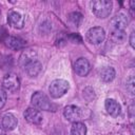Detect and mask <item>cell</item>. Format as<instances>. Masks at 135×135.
<instances>
[{
	"label": "cell",
	"mask_w": 135,
	"mask_h": 135,
	"mask_svg": "<svg viewBox=\"0 0 135 135\" xmlns=\"http://www.w3.org/2000/svg\"><path fill=\"white\" fill-rule=\"evenodd\" d=\"M105 38V32L100 26H94L86 32V39L92 44H99Z\"/></svg>",
	"instance_id": "obj_4"
},
{
	"label": "cell",
	"mask_w": 135,
	"mask_h": 135,
	"mask_svg": "<svg viewBox=\"0 0 135 135\" xmlns=\"http://www.w3.org/2000/svg\"><path fill=\"white\" fill-rule=\"evenodd\" d=\"M0 135H5V132H4V129L2 127H0Z\"/></svg>",
	"instance_id": "obj_25"
},
{
	"label": "cell",
	"mask_w": 135,
	"mask_h": 135,
	"mask_svg": "<svg viewBox=\"0 0 135 135\" xmlns=\"http://www.w3.org/2000/svg\"><path fill=\"white\" fill-rule=\"evenodd\" d=\"M7 23L14 28L20 30L24 25V19L18 12H9L7 15Z\"/></svg>",
	"instance_id": "obj_8"
},
{
	"label": "cell",
	"mask_w": 135,
	"mask_h": 135,
	"mask_svg": "<svg viewBox=\"0 0 135 135\" xmlns=\"http://www.w3.org/2000/svg\"><path fill=\"white\" fill-rule=\"evenodd\" d=\"M5 44L7 47L11 50H20L24 46V40H22L19 37H14V36H7L5 38Z\"/></svg>",
	"instance_id": "obj_14"
},
{
	"label": "cell",
	"mask_w": 135,
	"mask_h": 135,
	"mask_svg": "<svg viewBox=\"0 0 135 135\" xmlns=\"http://www.w3.org/2000/svg\"><path fill=\"white\" fill-rule=\"evenodd\" d=\"M69 21L75 25V26H79L81 21H82V15L79 12H73L69 15Z\"/></svg>",
	"instance_id": "obj_19"
},
{
	"label": "cell",
	"mask_w": 135,
	"mask_h": 135,
	"mask_svg": "<svg viewBox=\"0 0 135 135\" xmlns=\"http://www.w3.org/2000/svg\"><path fill=\"white\" fill-rule=\"evenodd\" d=\"M17 123H18L17 118L13 114H11V113L5 114L3 116V118H2V128L4 130H6V131L14 130L17 127Z\"/></svg>",
	"instance_id": "obj_13"
},
{
	"label": "cell",
	"mask_w": 135,
	"mask_h": 135,
	"mask_svg": "<svg viewBox=\"0 0 135 135\" xmlns=\"http://www.w3.org/2000/svg\"><path fill=\"white\" fill-rule=\"evenodd\" d=\"M126 38H127V35H126V32L124 31L115 30V28H113L111 31V39H112L113 42L122 43V42H124Z\"/></svg>",
	"instance_id": "obj_18"
},
{
	"label": "cell",
	"mask_w": 135,
	"mask_h": 135,
	"mask_svg": "<svg viewBox=\"0 0 135 135\" xmlns=\"http://www.w3.org/2000/svg\"><path fill=\"white\" fill-rule=\"evenodd\" d=\"M24 118L32 124H36L39 126L42 122V114L39 110L35 109V108H28L25 110L24 112Z\"/></svg>",
	"instance_id": "obj_7"
},
{
	"label": "cell",
	"mask_w": 135,
	"mask_h": 135,
	"mask_svg": "<svg viewBox=\"0 0 135 135\" xmlns=\"http://www.w3.org/2000/svg\"><path fill=\"white\" fill-rule=\"evenodd\" d=\"M63 116L66 120L72 121V122H76L81 118V110L73 104L66 105L63 110Z\"/></svg>",
	"instance_id": "obj_6"
},
{
	"label": "cell",
	"mask_w": 135,
	"mask_h": 135,
	"mask_svg": "<svg viewBox=\"0 0 135 135\" xmlns=\"http://www.w3.org/2000/svg\"><path fill=\"white\" fill-rule=\"evenodd\" d=\"M6 101V93L3 90H0V109L3 108Z\"/></svg>",
	"instance_id": "obj_21"
},
{
	"label": "cell",
	"mask_w": 135,
	"mask_h": 135,
	"mask_svg": "<svg viewBox=\"0 0 135 135\" xmlns=\"http://www.w3.org/2000/svg\"><path fill=\"white\" fill-rule=\"evenodd\" d=\"M2 86L8 92H16L20 86L19 78L16 74H6L2 79Z\"/></svg>",
	"instance_id": "obj_5"
},
{
	"label": "cell",
	"mask_w": 135,
	"mask_h": 135,
	"mask_svg": "<svg viewBox=\"0 0 135 135\" xmlns=\"http://www.w3.org/2000/svg\"><path fill=\"white\" fill-rule=\"evenodd\" d=\"M69 90V82L63 79H56L52 81L49 86V92L53 98H59L63 96Z\"/></svg>",
	"instance_id": "obj_3"
},
{
	"label": "cell",
	"mask_w": 135,
	"mask_h": 135,
	"mask_svg": "<svg viewBox=\"0 0 135 135\" xmlns=\"http://www.w3.org/2000/svg\"><path fill=\"white\" fill-rule=\"evenodd\" d=\"M130 44L132 47H135V42H134V31H132L131 35H130Z\"/></svg>",
	"instance_id": "obj_24"
},
{
	"label": "cell",
	"mask_w": 135,
	"mask_h": 135,
	"mask_svg": "<svg viewBox=\"0 0 135 135\" xmlns=\"http://www.w3.org/2000/svg\"><path fill=\"white\" fill-rule=\"evenodd\" d=\"M70 39H71L73 42H77V41H78V43L81 42V40H82L81 37H80L78 34H72V35L70 36Z\"/></svg>",
	"instance_id": "obj_22"
},
{
	"label": "cell",
	"mask_w": 135,
	"mask_h": 135,
	"mask_svg": "<svg viewBox=\"0 0 135 135\" xmlns=\"http://www.w3.org/2000/svg\"><path fill=\"white\" fill-rule=\"evenodd\" d=\"M5 34H6V31L3 27H0V40H3V39L5 40V38L7 37Z\"/></svg>",
	"instance_id": "obj_23"
},
{
	"label": "cell",
	"mask_w": 135,
	"mask_h": 135,
	"mask_svg": "<svg viewBox=\"0 0 135 135\" xmlns=\"http://www.w3.org/2000/svg\"><path fill=\"white\" fill-rule=\"evenodd\" d=\"M24 69H25L26 74H27L30 77H35V76H37V75L41 72L42 65H41V63H40L38 60H36V61H33V62H31L30 64H27Z\"/></svg>",
	"instance_id": "obj_15"
},
{
	"label": "cell",
	"mask_w": 135,
	"mask_h": 135,
	"mask_svg": "<svg viewBox=\"0 0 135 135\" xmlns=\"http://www.w3.org/2000/svg\"><path fill=\"white\" fill-rule=\"evenodd\" d=\"M93 14L98 18H107L112 12V2L109 0H94L90 2Z\"/></svg>",
	"instance_id": "obj_1"
},
{
	"label": "cell",
	"mask_w": 135,
	"mask_h": 135,
	"mask_svg": "<svg viewBox=\"0 0 135 135\" xmlns=\"http://www.w3.org/2000/svg\"><path fill=\"white\" fill-rule=\"evenodd\" d=\"M128 17L122 14V13H119L117 14L112 20H111V24L113 26V28L115 30H121V31H124V28L127 27L128 25Z\"/></svg>",
	"instance_id": "obj_11"
},
{
	"label": "cell",
	"mask_w": 135,
	"mask_h": 135,
	"mask_svg": "<svg viewBox=\"0 0 135 135\" xmlns=\"http://www.w3.org/2000/svg\"><path fill=\"white\" fill-rule=\"evenodd\" d=\"M71 135H86V127L80 121L73 122L71 127Z\"/></svg>",
	"instance_id": "obj_17"
},
{
	"label": "cell",
	"mask_w": 135,
	"mask_h": 135,
	"mask_svg": "<svg viewBox=\"0 0 135 135\" xmlns=\"http://www.w3.org/2000/svg\"><path fill=\"white\" fill-rule=\"evenodd\" d=\"M104 105H105V110L107 112L112 116V117H117L119 114H120V105L119 103L114 100V99H111V98H108L104 102Z\"/></svg>",
	"instance_id": "obj_12"
},
{
	"label": "cell",
	"mask_w": 135,
	"mask_h": 135,
	"mask_svg": "<svg viewBox=\"0 0 135 135\" xmlns=\"http://www.w3.org/2000/svg\"><path fill=\"white\" fill-rule=\"evenodd\" d=\"M74 69L77 75L79 76H86L90 72V63L85 58H79L76 60L74 64Z\"/></svg>",
	"instance_id": "obj_10"
},
{
	"label": "cell",
	"mask_w": 135,
	"mask_h": 135,
	"mask_svg": "<svg viewBox=\"0 0 135 135\" xmlns=\"http://www.w3.org/2000/svg\"><path fill=\"white\" fill-rule=\"evenodd\" d=\"M127 89L131 94H134V78H133V76L129 77V79L127 80Z\"/></svg>",
	"instance_id": "obj_20"
},
{
	"label": "cell",
	"mask_w": 135,
	"mask_h": 135,
	"mask_svg": "<svg viewBox=\"0 0 135 135\" xmlns=\"http://www.w3.org/2000/svg\"><path fill=\"white\" fill-rule=\"evenodd\" d=\"M37 60V53L35 50L32 49H27L25 51L22 52L20 58H19V64L22 68H25L27 64H30L33 61Z\"/></svg>",
	"instance_id": "obj_9"
},
{
	"label": "cell",
	"mask_w": 135,
	"mask_h": 135,
	"mask_svg": "<svg viewBox=\"0 0 135 135\" xmlns=\"http://www.w3.org/2000/svg\"><path fill=\"white\" fill-rule=\"evenodd\" d=\"M31 101H32V104L34 105V108L37 109V110H43V111L54 110L52 102L49 100V98L46 97V95H44L41 92L34 93L33 96H32Z\"/></svg>",
	"instance_id": "obj_2"
},
{
	"label": "cell",
	"mask_w": 135,
	"mask_h": 135,
	"mask_svg": "<svg viewBox=\"0 0 135 135\" xmlns=\"http://www.w3.org/2000/svg\"><path fill=\"white\" fill-rule=\"evenodd\" d=\"M100 78L104 81V82H110L115 78V70L111 66H107L103 68L100 71Z\"/></svg>",
	"instance_id": "obj_16"
}]
</instances>
